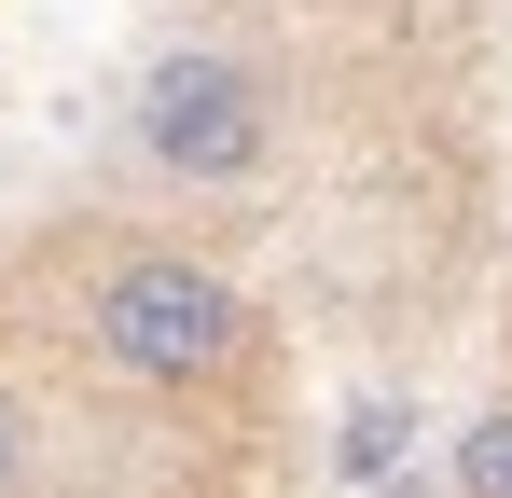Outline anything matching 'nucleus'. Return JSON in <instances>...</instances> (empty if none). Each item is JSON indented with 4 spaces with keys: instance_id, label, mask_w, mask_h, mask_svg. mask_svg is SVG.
<instances>
[{
    "instance_id": "20e7f679",
    "label": "nucleus",
    "mask_w": 512,
    "mask_h": 498,
    "mask_svg": "<svg viewBox=\"0 0 512 498\" xmlns=\"http://www.w3.org/2000/svg\"><path fill=\"white\" fill-rule=\"evenodd\" d=\"M42 485V415H28V388L0 374V498H28Z\"/></svg>"
},
{
    "instance_id": "39448f33",
    "label": "nucleus",
    "mask_w": 512,
    "mask_h": 498,
    "mask_svg": "<svg viewBox=\"0 0 512 498\" xmlns=\"http://www.w3.org/2000/svg\"><path fill=\"white\" fill-rule=\"evenodd\" d=\"M402 429H416V415H388V402H374L360 429H346V471H388V443H402Z\"/></svg>"
},
{
    "instance_id": "f03ea898",
    "label": "nucleus",
    "mask_w": 512,
    "mask_h": 498,
    "mask_svg": "<svg viewBox=\"0 0 512 498\" xmlns=\"http://www.w3.org/2000/svg\"><path fill=\"white\" fill-rule=\"evenodd\" d=\"M125 153L153 180H180V194H236V180L277 166V83L250 56H222V42H167L139 70V97H125Z\"/></svg>"
},
{
    "instance_id": "7ed1b4c3",
    "label": "nucleus",
    "mask_w": 512,
    "mask_h": 498,
    "mask_svg": "<svg viewBox=\"0 0 512 498\" xmlns=\"http://www.w3.org/2000/svg\"><path fill=\"white\" fill-rule=\"evenodd\" d=\"M457 498H512V402H485L457 429Z\"/></svg>"
},
{
    "instance_id": "f257e3e1",
    "label": "nucleus",
    "mask_w": 512,
    "mask_h": 498,
    "mask_svg": "<svg viewBox=\"0 0 512 498\" xmlns=\"http://www.w3.org/2000/svg\"><path fill=\"white\" fill-rule=\"evenodd\" d=\"M84 346H97V374H125L153 402H208V388H236L263 360V305L194 249H97L84 263Z\"/></svg>"
}]
</instances>
